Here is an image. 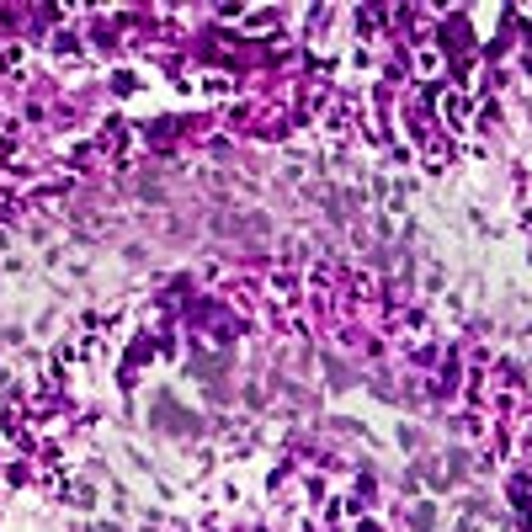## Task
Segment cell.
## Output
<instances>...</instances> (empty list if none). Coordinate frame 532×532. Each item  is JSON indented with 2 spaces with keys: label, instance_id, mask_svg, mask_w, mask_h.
I'll list each match as a JSON object with an SVG mask.
<instances>
[{
  "label": "cell",
  "instance_id": "6da1fadb",
  "mask_svg": "<svg viewBox=\"0 0 532 532\" xmlns=\"http://www.w3.org/2000/svg\"><path fill=\"white\" fill-rule=\"evenodd\" d=\"M442 117H447L453 128H463L469 123V101H463V96H447V101H442Z\"/></svg>",
  "mask_w": 532,
  "mask_h": 532
}]
</instances>
